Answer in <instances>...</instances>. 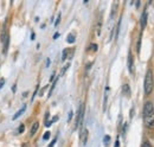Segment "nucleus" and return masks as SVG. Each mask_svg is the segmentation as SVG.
<instances>
[{"instance_id":"obj_25","label":"nucleus","mask_w":154,"mask_h":147,"mask_svg":"<svg viewBox=\"0 0 154 147\" xmlns=\"http://www.w3.org/2000/svg\"><path fill=\"white\" fill-rule=\"evenodd\" d=\"M140 5H141V2H140V1H136V2H135V6H136V7H139Z\"/></svg>"},{"instance_id":"obj_9","label":"nucleus","mask_w":154,"mask_h":147,"mask_svg":"<svg viewBox=\"0 0 154 147\" xmlns=\"http://www.w3.org/2000/svg\"><path fill=\"white\" fill-rule=\"evenodd\" d=\"M38 128H39V124L36 121L33 125H32V127H31V132H30V134H31V136L32 135H35L36 133H37V130H38Z\"/></svg>"},{"instance_id":"obj_12","label":"nucleus","mask_w":154,"mask_h":147,"mask_svg":"<svg viewBox=\"0 0 154 147\" xmlns=\"http://www.w3.org/2000/svg\"><path fill=\"white\" fill-rule=\"evenodd\" d=\"M75 40H76V38H75V36H74V35H69V36H68V38H66V42H68V43H70V44L75 43Z\"/></svg>"},{"instance_id":"obj_6","label":"nucleus","mask_w":154,"mask_h":147,"mask_svg":"<svg viewBox=\"0 0 154 147\" xmlns=\"http://www.w3.org/2000/svg\"><path fill=\"white\" fill-rule=\"evenodd\" d=\"M122 92L125 94V96H127V97H131V88H129V86L127 84V83H125L123 86H122Z\"/></svg>"},{"instance_id":"obj_18","label":"nucleus","mask_w":154,"mask_h":147,"mask_svg":"<svg viewBox=\"0 0 154 147\" xmlns=\"http://www.w3.org/2000/svg\"><path fill=\"white\" fill-rule=\"evenodd\" d=\"M24 129H25V126H24V125H20L19 128H18V133H23Z\"/></svg>"},{"instance_id":"obj_14","label":"nucleus","mask_w":154,"mask_h":147,"mask_svg":"<svg viewBox=\"0 0 154 147\" xmlns=\"http://www.w3.org/2000/svg\"><path fill=\"white\" fill-rule=\"evenodd\" d=\"M120 26H121V19L119 20V24H117V26H116V33H115V38L119 37V32H120Z\"/></svg>"},{"instance_id":"obj_26","label":"nucleus","mask_w":154,"mask_h":147,"mask_svg":"<svg viewBox=\"0 0 154 147\" xmlns=\"http://www.w3.org/2000/svg\"><path fill=\"white\" fill-rule=\"evenodd\" d=\"M58 37H59V33L57 32V33H55V36H54V39H57Z\"/></svg>"},{"instance_id":"obj_10","label":"nucleus","mask_w":154,"mask_h":147,"mask_svg":"<svg viewBox=\"0 0 154 147\" xmlns=\"http://www.w3.org/2000/svg\"><path fill=\"white\" fill-rule=\"evenodd\" d=\"M25 109H26V106H23V108H21V109H19L17 113H16V114H14V115H13V120H17L20 115H21V114L25 111Z\"/></svg>"},{"instance_id":"obj_1","label":"nucleus","mask_w":154,"mask_h":147,"mask_svg":"<svg viewBox=\"0 0 154 147\" xmlns=\"http://www.w3.org/2000/svg\"><path fill=\"white\" fill-rule=\"evenodd\" d=\"M143 122L145 126L148 128H152L154 126V106L151 101H147L143 106Z\"/></svg>"},{"instance_id":"obj_5","label":"nucleus","mask_w":154,"mask_h":147,"mask_svg":"<svg viewBox=\"0 0 154 147\" xmlns=\"http://www.w3.org/2000/svg\"><path fill=\"white\" fill-rule=\"evenodd\" d=\"M2 43H4V49H2V51H4V54H7V51H8V45H10V36H8V35L5 37V39L2 40Z\"/></svg>"},{"instance_id":"obj_8","label":"nucleus","mask_w":154,"mask_h":147,"mask_svg":"<svg viewBox=\"0 0 154 147\" xmlns=\"http://www.w3.org/2000/svg\"><path fill=\"white\" fill-rule=\"evenodd\" d=\"M147 10H145L143 11V13H142V16H141V27L142 29H145L146 27V24H147Z\"/></svg>"},{"instance_id":"obj_13","label":"nucleus","mask_w":154,"mask_h":147,"mask_svg":"<svg viewBox=\"0 0 154 147\" xmlns=\"http://www.w3.org/2000/svg\"><path fill=\"white\" fill-rule=\"evenodd\" d=\"M56 83H57V78L55 80V82L52 83V86H51V88H50V90H49V96H51V94H52L54 89H55V87H56Z\"/></svg>"},{"instance_id":"obj_27","label":"nucleus","mask_w":154,"mask_h":147,"mask_svg":"<svg viewBox=\"0 0 154 147\" xmlns=\"http://www.w3.org/2000/svg\"><path fill=\"white\" fill-rule=\"evenodd\" d=\"M49 65H50V59L48 58V59H46V67H49Z\"/></svg>"},{"instance_id":"obj_21","label":"nucleus","mask_w":154,"mask_h":147,"mask_svg":"<svg viewBox=\"0 0 154 147\" xmlns=\"http://www.w3.org/2000/svg\"><path fill=\"white\" fill-rule=\"evenodd\" d=\"M56 141H57V138H55V139L52 140V142H51V144H50V145H49L48 147H54V145L56 144Z\"/></svg>"},{"instance_id":"obj_15","label":"nucleus","mask_w":154,"mask_h":147,"mask_svg":"<svg viewBox=\"0 0 154 147\" xmlns=\"http://www.w3.org/2000/svg\"><path fill=\"white\" fill-rule=\"evenodd\" d=\"M69 67H70V63H68V64H66V65H65V67L63 68V70H62V73H60V75H63V74L65 73V71L68 70V68H69Z\"/></svg>"},{"instance_id":"obj_4","label":"nucleus","mask_w":154,"mask_h":147,"mask_svg":"<svg viewBox=\"0 0 154 147\" xmlns=\"http://www.w3.org/2000/svg\"><path fill=\"white\" fill-rule=\"evenodd\" d=\"M128 70L131 74L134 73V58H133L132 52H129V55H128Z\"/></svg>"},{"instance_id":"obj_19","label":"nucleus","mask_w":154,"mask_h":147,"mask_svg":"<svg viewBox=\"0 0 154 147\" xmlns=\"http://www.w3.org/2000/svg\"><path fill=\"white\" fill-rule=\"evenodd\" d=\"M90 50H93V51H96V50H97V45H96V44H91V45H90Z\"/></svg>"},{"instance_id":"obj_24","label":"nucleus","mask_w":154,"mask_h":147,"mask_svg":"<svg viewBox=\"0 0 154 147\" xmlns=\"http://www.w3.org/2000/svg\"><path fill=\"white\" fill-rule=\"evenodd\" d=\"M120 146V142H119V138L116 139V142H115V147H119Z\"/></svg>"},{"instance_id":"obj_11","label":"nucleus","mask_w":154,"mask_h":147,"mask_svg":"<svg viewBox=\"0 0 154 147\" xmlns=\"http://www.w3.org/2000/svg\"><path fill=\"white\" fill-rule=\"evenodd\" d=\"M69 52H70V49H64V50H63V54H62V61H63V62L68 58Z\"/></svg>"},{"instance_id":"obj_20","label":"nucleus","mask_w":154,"mask_h":147,"mask_svg":"<svg viewBox=\"0 0 154 147\" xmlns=\"http://www.w3.org/2000/svg\"><path fill=\"white\" fill-rule=\"evenodd\" d=\"M142 147H152V145H151L148 141H145V142L142 144Z\"/></svg>"},{"instance_id":"obj_23","label":"nucleus","mask_w":154,"mask_h":147,"mask_svg":"<svg viewBox=\"0 0 154 147\" xmlns=\"http://www.w3.org/2000/svg\"><path fill=\"white\" fill-rule=\"evenodd\" d=\"M71 119H72V111H70V113H69V117H68V121L70 122V121H71Z\"/></svg>"},{"instance_id":"obj_17","label":"nucleus","mask_w":154,"mask_h":147,"mask_svg":"<svg viewBox=\"0 0 154 147\" xmlns=\"http://www.w3.org/2000/svg\"><path fill=\"white\" fill-rule=\"evenodd\" d=\"M109 140H110V136H109V135H106V136H104V144L108 145V144H109Z\"/></svg>"},{"instance_id":"obj_22","label":"nucleus","mask_w":154,"mask_h":147,"mask_svg":"<svg viewBox=\"0 0 154 147\" xmlns=\"http://www.w3.org/2000/svg\"><path fill=\"white\" fill-rule=\"evenodd\" d=\"M59 21H60V13L58 14V18H57V20H56V23H55V26H57L58 24H59Z\"/></svg>"},{"instance_id":"obj_2","label":"nucleus","mask_w":154,"mask_h":147,"mask_svg":"<svg viewBox=\"0 0 154 147\" xmlns=\"http://www.w3.org/2000/svg\"><path fill=\"white\" fill-rule=\"evenodd\" d=\"M143 88H145V92L146 95H149L153 92L154 88V78H153V73L151 70H148L145 76V82H143Z\"/></svg>"},{"instance_id":"obj_3","label":"nucleus","mask_w":154,"mask_h":147,"mask_svg":"<svg viewBox=\"0 0 154 147\" xmlns=\"http://www.w3.org/2000/svg\"><path fill=\"white\" fill-rule=\"evenodd\" d=\"M83 116H84V105H81L79 108H78V113H77V117H76V124H75V129L82 125L83 122Z\"/></svg>"},{"instance_id":"obj_16","label":"nucleus","mask_w":154,"mask_h":147,"mask_svg":"<svg viewBox=\"0 0 154 147\" xmlns=\"http://www.w3.org/2000/svg\"><path fill=\"white\" fill-rule=\"evenodd\" d=\"M49 138H50V132H46V133L43 135V139H44V140H48Z\"/></svg>"},{"instance_id":"obj_7","label":"nucleus","mask_w":154,"mask_h":147,"mask_svg":"<svg viewBox=\"0 0 154 147\" xmlns=\"http://www.w3.org/2000/svg\"><path fill=\"white\" fill-rule=\"evenodd\" d=\"M87 140H88V130L84 128L82 130V133H81V141H82L83 145H85L87 144Z\"/></svg>"}]
</instances>
